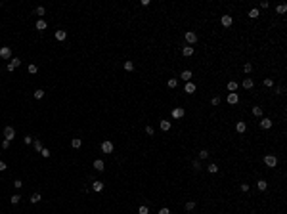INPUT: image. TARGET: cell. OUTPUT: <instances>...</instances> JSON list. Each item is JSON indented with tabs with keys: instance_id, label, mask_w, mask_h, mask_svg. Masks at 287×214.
I'll return each instance as SVG.
<instances>
[{
	"instance_id": "cell-31",
	"label": "cell",
	"mask_w": 287,
	"mask_h": 214,
	"mask_svg": "<svg viewBox=\"0 0 287 214\" xmlns=\"http://www.w3.org/2000/svg\"><path fill=\"white\" fill-rule=\"evenodd\" d=\"M35 98H37V100H42V98H44V90H40V88L35 90Z\"/></svg>"
},
{
	"instance_id": "cell-21",
	"label": "cell",
	"mask_w": 287,
	"mask_h": 214,
	"mask_svg": "<svg viewBox=\"0 0 287 214\" xmlns=\"http://www.w3.org/2000/svg\"><path fill=\"white\" fill-rule=\"evenodd\" d=\"M37 29L38 31H44L46 29V19H38L37 21Z\"/></svg>"
},
{
	"instance_id": "cell-39",
	"label": "cell",
	"mask_w": 287,
	"mask_h": 214,
	"mask_svg": "<svg viewBox=\"0 0 287 214\" xmlns=\"http://www.w3.org/2000/svg\"><path fill=\"white\" fill-rule=\"evenodd\" d=\"M207 157H209V151H207V149H201V151H199V159H207Z\"/></svg>"
},
{
	"instance_id": "cell-42",
	"label": "cell",
	"mask_w": 287,
	"mask_h": 214,
	"mask_svg": "<svg viewBox=\"0 0 287 214\" xmlns=\"http://www.w3.org/2000/svg\"><path fill=\"white\" fill-rule=\"evenodd\" d=\"M13 187H15V189L23 187V182H21V180H15V182H13Z\"/></svg>"
},
{
	"instance_id": "cell-26",
	"label": "cell",
	"mask_w": 287,
	"mask_h": 214,
	"mask_svg": "<svg viewBox=\"0 0 287 214\" xmlns=\"http://www.w3.org/2000/svg\"><path fill=\"white\" fill-rule=\"evenodd\" d=\"M33 147H35V151H38V153H40V151H42V142H40V140H35Z\"/></svg>"
},
{
	"instance_id": "cell-15",
	"label": "cell",
	"mask_w": 287,
	"mask_h": 214,
	"mask_svg": "<svg viewBox=\"0 0 287 214\" xmlns=\"http://www.w3.org/2000/svg\"><path fill=\"white\" fill-rule=\"evenodd\" d=\"M65 38H67V31H61V29L56 31V40H65Z\"/></svg>"
},
{
	"instance_id": "cell-30",
	"label": "cell",
	"mask_w": 287,
	"mask_h": 214,
	"mask_svg": "<svg viewBox=\"0 0 287 214\" xmlns=\"http://www.w3.org/2000/svg\"><path fill=\"white\" fill-rule=\"evenodd\" d=\"M19 201H21V197H19L17 193H15V195H12V197H10V203H12V205H17Z\"/></svg>"
},
{
	"instance_id": "cell-50",
	"label": "cell",
	"mask_w": 287,
	"mask_h": 214,
	"mask_svg": "<svg viewBox=\"0 0 287 214\" xmlns=\"http://www.w3.org/2000/svg\"><path fill=\"white\" fill-rule=\"evenodd\" d=\"M241 191H249V183H241Z\"/></svg>"
},
{
	"instance_id": "cell-47",
	"label": "cell",
	"mask_w": 287,
	"mask_h": 214,
	"mask_svg": "<svg viewBox=\"0 0 287 214\" xmlns=\"http://www.w3.org/2000/svg\"><path fill=\"white\" fill-rule=\"evenodd\" d=\"M159 214H172V212L168 210V208H161V210H159Z\"/></svg>"
},
{
	"instance_id": "cell-33",
	"label": "cell",
	"mask_w": 287,
	"mask_h": 214,
	"mask_svg": "<svg viewBox=\"0 0 287 214\" xmlns=\"http://www.w3.org/2000/svg\"><path fill=\"white\" fill-rule=\"evenodd\" d=\"M35 13H37V15H40V19H42V15H44V13H46V10H44V8H42V6H38L37 10H35Z\"/></svg>"
},
{
	"instance_id": "cell-52",
	"label": "cell",
	"mask_w": 287,
	"mask_h": 214,
	"mask_svg": "<svg viewBox=\"0 0 287 214\" xmlns=\"http://www.w3.org/2000/svg\"><path fill=\"white\" fill-rule=\"evenodd\" d=\"M0 48H2V46H0Z\"/></svg>"
},
{
	"instance_id": "cell-49",
	"label": "cell",
	"mask_w": 287,
	"mask_h": 214,
	"mask_svg": "<svg viewBox=\"0 0 287 214\" xmlns=\"http://www.w3.org/2000/svg\"><path fill=\"white\" fill-rule=\"evenodd\" d=\"M193 168H195V170H199V168H201V164H199V161H193Z\"/></svg>"
},
{
	"instance_id": "cell-51",
	"label": "cell",
	"mask_w": 287,
	"mask_h": 214,
	"mask_svg": "<svg viewBox=\"0 0 287 214\" xmlns=\"http://www.w3.org/2000/svg\"><path fill=\"white\" fill-rule=\"evenodd\" d=\"M268 6H270V4H268L266 0H262V2H260V8H268Z\"/></svg>"
},
{
	"instance_id": "cell-24",
	"label": "cell",
	"mask_w": 287,
	"mask_h": 214,
	"mask_svg": "<svg viewBox=\"0 0 287 214\" xmlns=\"http://www.w3.org/2000/svg\"><path fill=\"white\" fill-rule=\"evenodd\" d=\"M161 130H163V132L170 130V122H168V120H161Z\"/></svg>"
},
{
	"instance_id": "cell-12",
	"label": "cell",
	"mask_w": 287,
	"mask_h": 214,
	"mask_svg": "<svg viewBox=\"0 0 287 214\" xmlns=\"http://www.w3.org/2000/svg\"><path fill=\"white\" fill-rule=\"evenodd\" d=\"M182 54H184V57L193 56V46H184V48H182Z\"/></svg>"
},
{
	"instance_id": "cell-40",
	"label": "cell",
	"mask_w": 287,
	"mask_h": 214,
	"mask_svg": "<svg viewBox=\"0 0 287 214\" xmlns=\"http://www.w3.org/2000/svg\"><path fill=\"white\" fill-rule=\"evenodd\" d=\"M125 69H127V71H132V69H134V63H132V61H125Z\"/></svg>"
},
{
	"instance_id": "cell-46",
	"label": "cell",
	"mask_w": 287,
	"mask_h": 214,
	"mask_svg": "<svg viewBox=\"0 0 287 214\" xmlns=\"http://www.w3.org/2000/svg\"><path fill=\"white\" fill-rule=\"evenodd\" d=\"M146 132L149 134V136H153V126H146Z\"/></svg>"
},
{
	"instance_id": "cell-38",
	"label": "cell",
	"mask_w": 287,
	"mask_h": 214,
	"mask_svg": "<svg viewBox=\"0 0 287 214\" xmlns=\"http://www.w3.org/2000/svg\"><path fill=\"white\" fill-rule=\"evenodd\" d=\"M193 208H195V203H193V201L186 203V210H193Z\"/></svg>"
},
{
	"instance_id": "cell-17",
	"label": "cell",
	"mask_w": 287,
	"mask_h": 214,
	"mask_svg": "<svg viewBox=\"0 0 287 214\" xmlns=\"http://www.w3.org/2000/svg\"><path fill=\"white\" fill-rule=\"evenodd\" d=\"M102 189H103V183H102V182H94V183H92V191H96V193H100Z\"/></svg>"
},
{
	"instance_id": "cell-3",
	"label": "cell",
	"mask_w": 287,
	"mask_h": 214,
	"mask_svg": "<svg viewBox=\"0 0 287 214\" xmlns=\"http://www.w3.org/2000/svg\"><path fill=\"white\" fill-rule=\"evenodd\" d=\"M184 38H186V42H188V44H195V42H197V35H195L193 31H188L184 35Z\"/></svg>"
},
{
	"instance_id": "cell-10",
	"label": "cell",
	"mask_w": 287,
	"mask_h": 214,
	"mask_svg": "<svg viewBox=\"0 0 287 214\" xmlns=\"http://www.w3.org/2000/svg\"><path fill=\"white\" fill-rule=\"evenodd\" d=\"M184 92L186 94H193V92H195V84H193V82H186Z\"/></svg>"
},
{
	"instance_id": "cell-34",
	"label": "cell",
	"mask_w": 287,
	"mask_h": 214,
	"mask_svg": "<svg viewBox=\"0 0 287 214\" xmlns=\"http://www.w3.org/2000/svg\"><path fill=\"white\" fill-rule=\"evenodd\" d=\"M138 214H149V208H147L146 205H142V207L138 208Z\"/></svg>"
},
{
	"instance_id": "cell-22",
	"label": "cell",
	"mask_w": 287,
	"mask_h": 214,
	"mask_svg": "<svg viewBox=\"0 0 287 214\" xmlns=\"http://www.w3.org/2000/svg\"><path fill=\"white\" fill-rule=\"evenodd\" d=\"M256 187H258V191H264V189L268 187V183L264 182V180H258V182H256Z\"/></svg>"
},
{
	"instance_id": "cell-8",
	"label": "cell",
	"mask_w": 287,
	"mask_h": 214,
	"mask_svg": "<svg viewBox=\"0 0 287 214\" xmlns=\"http://www.w3.org/2000/svg\"><path fill=\"white\" fill-rule=\"evenodd\" d=\"M253 84H255V82H253V78H249V76H245V78H243V82H241V86H243L245 90H251V88H253Z\"/></svg>"
},
{
	"instance_id": "cell-28",
	"label": "cell",
	"mask_w": 287,
	"mask_h": 214,
	"mask_svg": "<svg viewBox=\"0 0 287 214\" xmlns=\"http://www.w3.org/2000/svg\"><path fill=\"white\" fill-rule=\"evenodd\" d=\"M253 115H255V117H262V107L255 105V107H253Z\"/></svg>"
},
{
	"instance_id": "cell-43",
	"label": "cell",
	"mask_w": 287,
	"mask_h": 214,
	"mask_svg": "<svg viewBox=\"0 0 287 214\" xmlns=\"http://www.w3.org/2000/svg\"><path fill=\"white\" fill-rule=\"evenodd\" d=\"M210 103H212V105H218V103H220V98H218V96H214V98L210 100Z\"/></svg>"
},
{
	"instance_id": "cell-18",
	"label": "cell",
	"mask_w": 287,
	"mask_h": 214,
	"mask_svg": "<svg viewBox=\"0 0 287 214\" xmlns=\"http://www.w3.org/2000/svg\"><path fill=\"white\" fill-rule=\"evenodd\" d=\"M260 126L264 128V130H268V128H272V120H270V119H262L260 120Z\"/></svg>"
},
{
	"instance_id": "cell-19",
	"label": "cell",
	"mask_w": 287,
	"mask_h": 214,
	"mask_svg": "<svg viewBox=\"0 0 287 214\" xmlns=\"http://www.w3.org/2000/svg\"><path fill=\"white\" fill-rule=\"evenodd\" d=\"M226 88H228V92H236V90H237V82L236 80H230Z\"/></svg>"
},
{
	"instance_id": "cell-5",
	"label": "cell",
	"mask_w": 287,
	"mask_h": 214,
	"mask_svg": "<svg viewBox=\"0 0 287 214\" xmlns=\"http://www.w3.org/2000/svg\"><path fill=\"white\" fill-rule=\"evenodd\" d=\"M21 65V59H17V57H12L10 59V63H8V71H15Z\"/></svg>"
},
{
	"instance_id": "cell-45",
	"label": "cell",
	"mask_w": 287,
	"mask_h": 214,
	"mask_svg": "<svg viewBox=\"0 0 287 214\" xmlns=\"http://www.w3.org/2000/svg\"><path fill=\"white\" fill-rule=\"evenodd\" d=\"M31 142H33V138H31V136H25V138H23V144H27V145H29Z\"/></svg>"
},
{
	"instance_id": "cell-23",
	"label": "cell",
	"mask_w": 287,
	"mask_h": 214,
	"mask_svg": "<svg viewBox=\"0 0 287 214\" xmlns=\"http://www.w3.org/2000/svg\"><path fill=\"white\" fill-rule=\"evenodd\" d=\"M180 76H182V80L190 82V78H191V76H193V75H191V71H184V73H182V75H180Z\"/></svg>"
},
{
	"instance_id": "cell-37",
	"label": "cell",
	"mask_w": 287,
	"mask_h": 214,
	"mask_svg": "<svg viewBox=\"0 0 287 214\" xmlns=\"http://www.w3.org/2000/svg\"><path fill=\"white\" fill-rule=\"evenodd\" d=\"M176 84H178L176 78H168V88H176Z\"/></svg>"
},
{
	"instance_id": "cell-35",
	"label": "cell",
	"mask_w": 287,
	"mask_h": 214,
	"mask_svg": "<svg viewBox=\"0 0 287 214\" xmlns=\"http://www.w3.org/2000/svg\"><path fill=\"white\" fill-rule=\"evenodd\" d=\"M243 71H245V75H249V73L253 71V65H251V63H245V65H243Z\"/></svg>"
},
{
	"instance_id": "cell-14",
	"label": "cell",
	"mask_w": 287,
	"mask_h": 214,
	"mask_svg": "<svg viewBox=\"0 0 287 214\" xmlns=\"http://www.w3.org/2000/svg\"><path fill=\"white\" fill-rule=\"evenodd\" d=\"M172 117H174V119H180V117H184V109H182V107H176V109L172 111Z\"/></svg>"
},
{
	"instance_id": "cell-36",
	"label": "cell",
	"mask_w": 287,
	"mask_h": 214,
	"mask_svg": "<svg viewBox=\"0 0 287 214\" xmlns=\"http://www.w3.org/2000/svg\"><path fill=\"white\" fill-rule=\"evenodd\" d=\"M40 155H42L44 159H48V157H50V149H48V147H42V151H40Z\"/></svg>"
},
{
	"instance_id": "cell-7",
	"label": "cell",
	"mask_w": 287,
	"mask_h": 214,
	"mask_svg": "<svg viewBox=\"0 0 287 214\" xmlns=\"http://www.w3.org/2000/svg\"><path fill=\"white\" fill-rule=\"evenodd\" d=\"M102 151H103V153H113V144H111L109 140L102 142Z\"/></svg>"
},
{
	"instance_id": "cell-25",
	"label": "cell",
	"mask_w": 287,
	"mask_h": 214,
	"mask_svg": "<svg viewBox=\"0 0 287 214\" xmlns=\"http://www.w3.org/2000/svg\"><path fill=\"white\" fill-rule=\"evenodd\" d=\"M40 199H42V197H40V193H33V195H31V203H33V205L40 203Z\"/></svg>"
},
{
	"instance_id": "cell-20",
	"label": "cell",
	"mask_w": 287,
	"mask_h": 214,
	"mask_svg": "<svg viewBox=\"0 0 287 214\" xmlns=\"http://www.w3.org/2000/svg\"><path fill=\"white\" fill-rule=\"evenodd\" d=\"M276 12H278V13H285L287 12V4H283V2L278 4V6H276Z\"/></svg>"
},
{
	"instance_id": "cell-48",
	"label": "cell",
	"mask_w": 287,
	"mask_h": 214,
	"mask_svg": "<svg viewBox=\"0 0 287 214\" xmlns=\"http://www.w3.org/2000/svg\"><path fill=\"white\" fill-rule=\"evenodd\" d=\"M6 168H8L6 163H4V161H0V172H2V170H6Z\"/></svg>"
},
{
	"instance_id": "cell-32",
	"label": "cell",
	"mask_w": 287,
	"mask_h": 214,
	"mask_svg": "<svg viewBox=\"0 0 287 214\" xmlns=\"http://www.w3.org/2000/svg\"><path fill=\"white\" fill-rule=\"evenodd\" d=\"M27 71H29L31 75H35V73H37V71H38V67H37V65H35V63H31V65L27 67Z\"/></svg>"
},
{
	"instance_id": "cell-16",
	"label": "cell",
	"mask_w": 287,
	"mask_h": 214,
	"mask_svg": "<svg viewBox=\"0 0 287 214\" xmlns=\"http://www.w3.org/2000/svg\"><path fill=\"white\" fill-rule=\"evenodd\" d=\"M81 145H83V140H81V138H73V140H71V147H75V149H79Z\"/></svg>"
},
{
	"instance_id": "cell-41",
	"label": "cell",
	"mask_w": 287,
	"mask_h": 214,
	"mask_svg": "<svg viewBox=\"0 0 287 214\" xmlns=\"http://www.w3.org/2000/svg\"><path fill=\"white\" fill-rule=\"evenodd\" d=\"M264 86H268V88L274 86V80H272V78H264Z\"/></svg>"
},
{
	"instance_id": "cell-13",
	"label": "cell",
	"mask_w": 287,
	"mask_h": 214,
	"mask_svg": "<svg viewBox=\"0 0 287 214\" xmlns=\"http://www.w3.org/2000/svg\"><path fill=\"white\" fill-rule=\"evenodd\" d=\"M103 166H105V164H103V161H102V159H96V161H94V168L98 170V172H102V170H103Z\"/></svg>"
},
{
	"instance_id": "cell-9",
	"label": "cell",
	"mask_w": 287,
	"mask_h": 214,
	"mask_svg": "<svg viewBox=\"0 0 287 214\" xmlns=\"http://www.w3.org/2000/svg\"><path fill=\"white\" fill-rule=\"evenodd\" d=\"M220 23H222L224 27H232V23H234V19H232V15H222V19H220Z\"/></svg>"
},
{
	"instance_id": "cell-1",
	"label": "cell",
	"mask_w": 287,
	"mask_h": 214,
	"mask_svg": "<svg viewBox=\"0 0 287 214\" xmlns=\"http://www.w3.org/2000/svg\"><path fill=\"white\" fill-rule=\"evenodd\" d=\"M13 138H15V130H13L12 126H6V128H4V140L12 142Z\"/></svg>"
},
{
	"instance_id": "cell-44",
	"label": "cell",
	"mask_w": 287,
	"mask_h": 214,
	"mask_svg": "<svg viewBox=\"0 0 287 214\" xmlns=\"http://www.w3.org/2000/svg\"><path fill=\"white\" fill-rule=\"evenodd\" d=\"M0 145H2V149H8V147H10V142H8V140H4Z\"/></svg>"
},
{
	"instance_id": "cell-2",
	"label": "cell",
	"mask_w": 287,
	"mask_h": 214,
	"mask_svg": "<svg viewBox=\"0 0 287 214\" xmlns=\"http://www.w3.org/2000/svg\"><path fill=\"white\" fill-rule=\"evenodd\" d=\"M264 163H266V166L274 168L276 164H278V157H276V155H266V157H264Z\"/></svg>"
},
{
	"instance_id": "cell-4",
	"label": "cell",
	"mask_w": 287,
	"mask_h": 214,
	"mask_svg": "<svg viewBox=\"0 0 287 214\" xmlns=\"http://www.w3.org/2000/svg\"><path fill=\"white\" fill-rule=\"evenodd\" d=\"M0 57H2V59H10V57H12V48H10V46H2V48H0Z\"/></svg>"
},
{
	"instance_id": "cell-11",
	"label": "cell",
	"mask_w": 287,
	"mask_h": 214,
	"mask_svg": "<svg viewBox=\"0 0 287 214\" xmlns=\"http://www.w3.org/2000/svg\"><path fill=\"white\" fill-rule=\"evenodd\" d=\"M236 130H237L239 134H243L245 130H247V122H243V120H239V122L236 124Z\"/></svg>"
},
{
	"instance_id": "cell-27",
	"label": "cell",
	"mask_w": 287,
	"mask_h": 214,
	"mask_svg": "<svg viewBox=\"0 0 287 214\" xmlns=\"http://www.w3.org/2000/svg\"><path fill=\"white\" fill-rule=\"evenodd\" d=\"M258 15H260V12H258L256 8H253V10L249 12V17H251V19H256V17H258Z\"/></svg>"
},
{
	"instance_id": "cell-6",
	"label": "cell",
	"mask_w": 287,
	"mask_h": 214,
	"mask_svg": "<svg viewBox=\"0 0 287 214\" xmlns=\"http://www.w3.org/2000/svg\"><path fill=\"white\" fill-rule=\"evenodd\" d=\"M226 101H228L230 105H236L237 101H239V96H237L236 92H230V94H228V98H226Z\"/></svg>"
},
{
	"instance_id": "cell-29",
	"label": "cell",
	"mask_w": 287,
	"mask_h": 214,
	"mask_svg": "<svg viewBox=\"0 0 287 214\" xmlns=\"http://www.w3.org/2000/svg\"><path fill=\"white\" fill-rule=\"evenodd\" d=\"M207 170H209L210 174H216V172H218V166L212 163V164H209V166H207Z\"/></svg>"
}]
</instances>
